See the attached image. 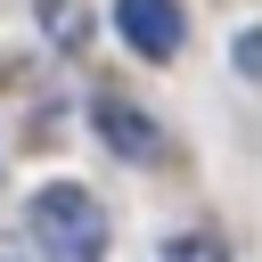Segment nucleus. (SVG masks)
I'll return each instance as SVG.
<instances>
[{"label": "nucleus", "instance_id": "obj_6", "mask_svg": "<svg viewBox=\"0 0 262 262\" xmlns=\"http://www.w3.org/2000/svg\"><path fill=\"white\" fill-rule=\"evenodd\" d=\"M0 262H16V246H0Z\"/></svg>", "mask_w": 262, "mask_h": 262}, {"label": "nucleus", "instance_id": "obj_1", "mask_svg": "<svg viewBox=\"0 0 262 262\" xmlns=\"http://www.w3.org/2000/svg\"><path fill=\"white\" fill-rule=\"evenodd\" d=\"M33 246L49 262H106V213L82 180H49L33 196Z\"/></svg>", "mask_w": 262, "mask_h": 262}, {"label": "nucleus", "instance_id": "obj_2", "mask_svg": "<svg viewBox=\"0 0 262 262\" xmlns=\"http://www.w3.org/2000/svg\"><path fill=\"white\" fill-rule=\"evenodd\" d=\"M115 25L139 57H172L180 49V0H115Z\"/></svg>", "mask_w": 262, "mask_h": 262}, {"label": "nucleus", "instance_id": "obj_4", "mask_svg": "<svg viewBox=\"0 0 262 262\" xmlns=\"http://www.w3.org/2000/svg\"><path fill=\"white\" fill-rule=\"evenodd\" d=\"M41 33L66 41V49H82V41H90V16H82L74 0H41Z\"/></svg>", "mask_w": 262, "mask_h": 262}, {"label": "nucleus", "instance_id": "obj_3", "mask_svg": "<svg viewBox=\"0 0 262 262\" xmlns=\"http://www.w3.org/2000/svg\"><path fill=\"white\" fill-rule=\"evenodd\" d=\"M98 131H106V147H115V156H131V164H156V156H164L156 123H147L139 106H123V98H98Z\"/></svg>", "mask_w": 262, "mask_h": 262}, {"label": "nucleus", "instance_id": "obj_5", "mask_svg": "<svg viewBox=\"0 0 262 262\" xmlns=\"http://www.w3.org/2000/svg\"><path fill=\"white\" fill-rule=\"evenodd\" d=\"M164 262H229V254H221V237H172Z\"/></svg>", "mask_w": 262, "mask_h": 262}]
</instances>
